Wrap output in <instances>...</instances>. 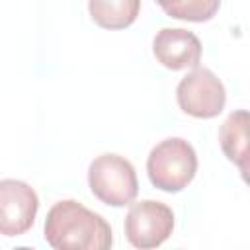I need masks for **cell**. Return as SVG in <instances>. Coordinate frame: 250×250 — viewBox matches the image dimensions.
<instances>
[{
	"label": "cell",
	"instance_id": "7a4b0ae2",
	"mask_svg": "<svg viewBox=\"0 0 250 250\" xmlns=\"http://www.w3.org/2000/svg\"><path fill=\"white\" fill-rule=\"evenodd\" d=\"M197 172L195 148L182 137H168L154 145L146 158L150 184L168 193H178L191 184Z\"/></svg>",
	"mask_w": 250,
	"mask_h": 250
},
{
	"label": "cell",
	"instance_id": "9c48e42d",
	"mask_svg": "<svg viewBox=\"0 0 250 250\" xmlns=\"http://www.w3.org/2000/svg\"><path fill=\"white\" fill-rule=\"evenodd\" d=\"M88 12L104 29H125L139 18L141 0H88Z\"/></svg>",
	"mask_w": 250,
	"mask_h": 250
},
{
	"label": "cell",
	"instance_id": "ba28073f",
	"mask_svg": "<svg viewBox=\"0 0 250 250\" xmlns=\"http://www.w3.org/2000/svg\"><path fill=\"white\" fill-rule=\"evenodd\" d=\"M219 145L225 156L238 166L242 178H246L248 162V111H232L219 129Z\"/></svg>",
	"mask_w": 250,
	"mask_h": 250
},
{
	"label": "cell",
	"instance_id": "52a82bcc",
	"mask_svg": "<svg viewBox=\"0 0 250 250\" xmlns=\"http://www.w3.org/2000/svg\"><path fill=\"white\" fill-rule=\"evenodd\" d=\"M154 59L170 70L195 68L201 61V41L193 31L182 27H162L152 39Z\"/></svg>",
	"mask_w": 250,
	"mask_h": 250
},
{
	"label": "cell",
	"instance_id": "3957f363",
	"mask_svg": "<svg viewBox=\"0 0 250 250\" xmlns=\"http://www.w3.org/2000/svg\"><path fill=\"white\" fill-rule=\"evenodd\" d=\"M88 186L96 199L111 207L131 205L139 193L135 166L115 152L100 154L90 162Z\"/></svg>",
	"mask_w": 250,
	"mask_h": 250
},
{
	"label": "cell",
	"instance_id": "5b68a950",
	"mask_svg": "<svg viewBox=\"0 0 250 250\" xmlns=\"http://www.w3.org/2000/svg\"><path fill=\"white\" fill-rule=\"evenodd\" d=\"M123 229L131 246L141 250L158 248L170 238L174 230V213L162 201L143 199L131 203Z\"/></svg>",
	"mask_w": 250,
	"mask_h": 250
},
{
	"label": "cell",
	"instance_id": "277c9868",
	"mask_svg": "<svg viewBox=\"0 0 250 250\" xmlns=\"http://www.w3.org/2000/svg\"><path fill=\"white\" fill-rule=\"evenodd\" d=\"M176 100L184 113L197 119H213L225 109L227 90L213 70L195 66L178 82Z\"/></svg>",
	"mask_w": 250,
	"mask_h": 250
},
{
	"label": "cell",
	"instance_id": "6da1fadb",
	"mask_svg": "<svg viewBox=\"0 0 250 250\" xmlns=\"http://www.w3.org/2000/svg\"><path fill=\"white\" fill-rule=\"evenodd\" d=\"M43 236L55 250H107L113 244L109 223L76 199L57 201L49 209Z\"/></svg>",
	"mask_w": 250,
	"mask_h": 250
},
{
	"label": "cell",
	"instance_id": "30bf717a",
	"mask_svg": "<svg viewBox=\"0 0 250 250\" xmlns=\"http://www.w3.org/2000/svg\"><path fill=\"white\" fill-rule=\"evenodd\" d=\"M166 16L182 21L203 23L215 18L221 8V0H154Z\"/></svg>",
	"mask_w": 250,
	"mask_h": 250
},
{
	"label": "cell",
	"instance_id": "8992f818",
	"mask_svg": "<svg viewBox=\"0 0 250 250\" xmlns=\"http://www.w3.org/2000/svg\"><path fill=\"white\" fill-rule=\"evenodd\" d=\"M39 197L35 189L21 180H0V234L21 236L25 234L37 217Z\"/></svg>",
	"mask_w": 250,
	"mask_h": 250
}]
</instances>
